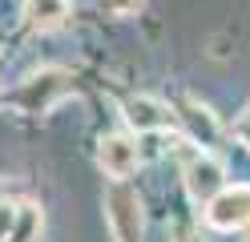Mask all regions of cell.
Returning a JSON list of instances; mask_svg holds the SVG:
<instances>
[{
	"instance_id": "1",
	"label": "cell",
	"mask_w": 250,
	"mask_h": 242,
	"mask_svg": "<svg viewBox=\"0 0 250 242\" xmlns=\"http://www.w3.org/2000/svg\"><path fill=\"white\" fill-rule=\"evenodd\" d=\"M65 97H69V73L65 69H41V73H28L21 81V89L12 93V105L21 113H28V117H41V113H49Z\"/></svg>"
},
{
	"instance_id": "2",
	"label": "cell",
	"mask_w": 250,
	"mask_h": 242,
	"mask_svg": "<svg viewBox=\"0 0 250 242\" xmlns=\"http://www.w3.org/2000/svg\"><path fill=\"white\" fill-rule=\"evenodd\" d=\"M105 222H109L113 242H142V202H137V194L125 182L109 186V194H105Z\"/></svg>"
},
{
	"instance_id": "3",
	"label": "cell",
	"mask_w": 250,
	"mask_h": 242,
	"mask_svg": "<svg viewBox=\"0 0 250 242\" xmlns=\"http://www.w3.org/2000/svg\"><path fill=\"white\" fill-rule=\"evenodd\" d=\"M206 222L214 230H242V226H250V186L246 182L222 186L206 202Z\"/></svg>"
},
{
	"instance_id": "4",
	"label": "cell",
	"mask_w": 250,
	"mask_h": 242,
	"mask_svg": "<svg viewBox=\"0 0 250 242\" xmlns=\"http://www.w3.org/2000/svg\"><path fill=\"white\" fill-rule=\"evenodd\" d=\"M222 186H226V170H222V161H218V157H210V154L198 150L190 161H186V190H190L194 202H210Z\"/></svg>"
},
{
	"instance_id": "5",
	"label": "cell",
	"mask_w": 250,
	"mask_h": 242,
	"mask_svg": "<svg viewBox=\"0 0 250 242\" xmlns=\"http://www.w3.org/2000/svg\"><path fill=\"white\" fill-rule=\"evenodd\" d=\"M101 170L113 177V182H125L133 170H137V161H142V154H137V141H129L125 133H113V137H105L101 141Z\"/></svg>"
},
{
	"instance_id": "6",
	"label": "cell",
	"mask_w": 250,
	"mask_h": 242,
	"mask_svg": "<svg viewBox=\"0 0 250 242\" xmlns=\"http://www.w3.org/2000/svg\"><path fill=\"white\" fill-rule=\"evenodd\" d=\"M178 117H182V125H186V141L198 145V150H214V145L222 141V125H218V117H214L206 105L190 101V105H182Z\"/></svg>"
},
{
	"instance_id": "7",
	"label": "cell",
	"mask_w": 250,
	"mask_h": 242,
	"mask_svg": "<svg viewBox=\"0 0 250 242\" xmlns=\"http://www.w3.org/2000/svg\"><path fill=\"white\" fill-rule=\"evenodd\" d=\"M125 121H129L137 133H162V129L174 121V113H169V105L158 101V97H129V101H125Z\"/></svg>"
},
{
	"instance_id": "8",
	"label": "cell",
	"mask_w": 250,
	"mask_h": 242,
	"mask_svg": "<svg viewBox=\"0 0 250 242\" xmlns=\"http://www.w3.org/2000/svg\"><path fill=\"white\" fill-rule=\"evenodd\" d=\"M24 16L37 32H53L69 21V0H28L24 4Z\"/></svg>"
},
{
	"instance_id": "9",
	"label": "cell",
	"mask_w": 250,
	"mask_h": 242,
	"mask_svg": "<svg viewBox=\"0 0 250 242\" xmlns=\"http://www.w3.org/2000/svg\"><path fill=\"white\" fill-rule=\"evenodd\" d=\"M17 242H37L41 238V210L37 206H17V222H12V234Z\"/></svg>"
},
{
	"instance_id": "10",
	"label": "cell",
	"mask_w": 250,
	"mask_h": 242,
	"mask_svg": "<svg viewBox=\"0 0 250 242\" xmlns=\"http://www.w3.org/2000/svg\"><path fill=\"white\" fill-rule=\"evenodd\" d=\"M12 222H17V206L0 198V242H8V234H12Z\"/></svg>"
},
{
	"instance_id": "11",
	"label": "cell",
	"mask_w": 250,
	"mask_h": 242,
	"mask_svg": "<svg viewBox=\"0 0 250 242\" xmlns=\"http://www.w3.org/2000/svg\"><path fill=\"white\" fill-rule=\"evenodd\" d=\"M101 4L113 12V16H133L137 8H142V0H101Z\"/></svg>"
},
{
	"instance_id": "12",
	"label": "cell",
	"mask_w": 250,
	"mask_h": 242,
	"mask_svg": "<svg viewBox=\"0 0 250 242\" xmlns=\"http://www.w3.org/2000/svg\"><path fill=\"white\" fill-rule=\"evenodd\" d=\"M234 133H238V141H242L246 150H250V109H246L242 117H238V125H234Z\"/></svg>"
},
{
	"instance_id": "13",
	"label": "cell",
	"mask_w": 250,
	"mask_h": 242,
	"mask_svg": "<svg viewBox=\"0 0 250 242\" xmlns=\"http://www.w3.org/2000/svg\"><path fill=\"white\" fill-rule=\"evenodd\" d=\"M178 242H186V238H178Z\"/></svg>"
}]
</instances>
